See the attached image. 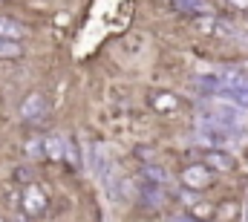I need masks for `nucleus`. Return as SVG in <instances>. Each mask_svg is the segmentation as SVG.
<instances>
[{
	"label": "nucleus",
	"mask_w": 248,
	"mask_h": 222,
	"mask_svg": "<svg viewBox=\"0 0 248 222\" xmlns=\"http://www.w3.org/2000/svg\"><path fill=\"white\" fill-rule=\"evenodd\" d=\"M196 124H214L222 130L237 133L240 139L248 136V110L231 104V101H208L196 110Z\"/></svg>",
	"instance_id": "obj_1"
},
{
	"label": "nucleus",
	"mask_w": 248,
	"mask_h": 222,
	"mask_svg": "<svg viewBox=\"0 0 248 222\" xmlns=\"http://www.w3.org/2000/svg\"><path fill=\"white\" fill-rule=\"evenodd\" d=\"M196 142L205 144V150H222V147H231L240 142L237 133L231 130H222V127H214V124H196Z\"/></svg>",
	"instance_id": "obj_2"
},
{
	"label": "nucleus",
	"mask_w": 248,
	"mask_h": 222,
	"mask_svg": "<svg viewBox=\"0 0 248 222\" xmlns=\"http://www.w3.org/2000/svg\"><path fill=\"white\" fill-rule=\"evenodd\" d=\"M193 29L202 32V35H211V38H231V41H243L246 32H240L234 23L217 17V15H208V17H196L193 20Z\"/></svg>",
	"instance_id": "obj_3"
},
{
	"label": "nucleus",
	"mask_w": 248,
	"mask_h": 222,
	"mask_svg": "<svg viewBox=\"0 0 248 222\" xmlns=\"http://www.w3.org/2000/svg\"><path fill=\"white\" fill-rule=\"evenodd\" d=\"M136 196H139V205L141 208H162L168 202V188L162 185H153L147 179H139V188H136Z\"/></svg>",
	"instance_id": "obj_4"
},
{
	"label": "nucleus",
	"mask_w": 248,
	"mask_h": 222,
	"mask_svg": "<svg viewBox=\"0 0 248 222\" xmlns=\"http://www.w3.org/2000/svg\"><path fill=\"white\" fill-rule=\"evenodd\" d=\"M46 205H49V199H46V193H44L38 185H26V188H23V211H26L32 220H38V217L46 211Z\"/></svg>",
	"instance_id": "obj_5"
},
{
	"label": "nucleus",
	"mask_w": 248,
	"mask_h": 222,
	"mask_svg": "<svg viewBox=\"0 0 248 222\" xmlns=\"http://www.w3.org/2000/svg\"><path fill=\"white\" fill-rule=\"evenodd\" d=\"M46 112H49V104H46V98H44V95H38V93L26 95V98H23V104H20V115H23V121H32V124L44 121V115H46Z\"/></svg>",
	"instance_id": "obj_6"
},
{
	"label": "nucleus",
	"mask_w": 248,
	"mask_h": 222,
	"mask_svg": "<svg viewBox=\"0 0 248 222\" xmlns=\"http://www.w3.org/2000/svg\"><path fill=\"white\" fill-rule=\"evenodd\" d=\"M208 170L211 167H205V165H190L182 170V182H185L187 188H193V190H202V188L211 185V173Z\"/></svg>",
	"instance_id": "obj_7"
},
{
	"label": "nucleus",
	"mask_w": 248,
	"mask_h": 222,
	"mask_svg": "<svg viewBox=\"0 0 248 222\" xmlns=\"http://www.w3.org/2000/svg\"><path fill=\"white\" fill-rule=\"evenodd\" d=\"M202 165L211 167V170H219V173H228V170H234V159L225 153V150H205L202 153Z\"/></svg>",
	"instance_id": "obj_8"
},
{
	"label": "nucleus",
	"mask_w": 248,
	"mask_h": 222,
	"mask_svg": "<svg viewBox=\"0 0 248 222\" xmlns=\"http://www.w3.org/2000/svg\"><path fill=\"white\" fill-rule=\"evenodd\" d=\"M179 12L185 15H196V17H208V15H217L214 3L211 0H170Z\"/></svg>",
	"instance_id": "obj_9"
},
{
	"label": "nucleus",
	"mask_w": 248,
	"mask_h": 222,
	"mask_svg": "<svg viewBox=\"0 0 248 222\" xmlns=\"http://www.w3.org/2000/svg\"><path fill=\"white\" fill-rule=\"evenodd\" d=\"M44 150H46V159H66V139L58 133L44 136Z\"/></svg>",
	"instance_id": "obj_10"
},
{
	"label": "nucleus",
	"mask_w": 248,
	"mask_h": 222,
	"mask_svg": "<svg viewBox=\"0 0 248 222\" xmlns=\"http://www.w3.org/2000/svg\"><path fill=\"white\" fill-rule=\"evenodd\" d=\"M23 35H26V29H23L17 20L0 15V38H3V41H20Z\"/></svg>",
	"instance_id": "obj_11"
},
{
	"label": "nucleus",
	"mask_w": 248,
	"mask_h": 222,
	"mask_svg": "<svg viewBox=\"0 0 248 222\" xmlns=\"http://www.w3.org/2000/svg\"><path fill=\"white\" fill-rule=\"evenodd\" d=\"M141 179H147V182H153V185H162V188H173V179H170L159 165H147L141 170Z\"/></svg>",
	"instance_id": "obj_12"
},
{
	"label": "nucleus",
	"mask_w": 248,
	"mask_h": 222,
	"mask_svg": "<svg viewBox=\"0 0 248 222\" xmlns=\"http://www.w3.org/2000/svg\"><path fill=\"white\" fill-rule=\"evenodd\" d=\"M176 95H170V93H156L153 95V110L159 112H176Z\"/></svg>",
	"instance_id": "obj_13"
},
{
	"label": "nucleus",
	"mask_w": 248,
	"mask_h": 222,
	"mask_svg": "<svg viewBox=\"0 0 248 222\" xmlns=\"http://www.w3.org/2000/svg\"><path fill=\"white\" fill-rule=\"evenodd\" d=\"M26 156H29V159H44V156H46V150H44V136H35V139L26 142Z\"/></svg>",
	"instance_id": "obj_14"
},
{
	"label": "nucleus",
	"mask_w": 248,
	"mask_h": 222,
	"mask_svg": "<svg viewBox=\"0 0 248 222\" xmlns=\"http://www.w3.org/2000/svg\"><path fill=\"white\" fill-rule=\"evenodd\" d=\"M20 55H23L20 41H3L0 38V58H20Z\"/></svg>",
	"instance_id": "obj_15"
},
{
	"label": "nucleus",
	"mask_w": 248,
	"mask_h": 222,
	"mask_svg": "<svg viewBox=\"0 0 248 222\" xmlns=\"http://www.w3.org/2000/svg\"><path fill=\"white\" fill-rule=\"evenodd\" d=\"M9 222H32V217H29V214H12Z\"/></svg>",
	"instance_id": "obj_16"
},
{
	"label": "nucleus",
	"mask_w": 248,
	"mask_h": 222,
	"mask_svg": "<svg viewBox=\"0 0 248 222\" xmlns=\"http://www.w3.org/2000/svg\"><path fill=\"white\" fill-rule=\"evenodd\" d=\"M231 6H237V9H243V12H248V0H228Z\"/></svg>",
	"instance_id": "obj_17"
},
{
	"label": "nucleus",
	"mask_w": 248,
	"mask_h": 222,
	"mask_svg": "<svg viewBox=\"0 0 248 222\" xmlns=\"http://www.w3.org/2000/svg\"><path fill=\"white\" fill-rule=\"evenodd\" d=\"M173 222H202V220H196V217H176Z\"/></svg>",
	"instance_id": "obj_18"
}]
</instances>
